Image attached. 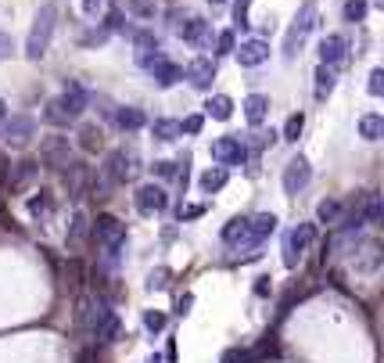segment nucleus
<instances>
[{"label":"nucleus","instance_id":"56","mask_svg":"<svg viewBox=\"0 0 384 363\" xmlns=\"http://www.w3.org/2000/svg\"><path fill=\"white\" fill-rule=\"evenodd\" d=\"M166 359H169V363H176V345H173V342H169V352H166Z\"/></svg>","mask_w":384,"mask_h":363},{"label":"nucleus","instance_id":"37","mask_svg":"<svg viewBox=\"0 0 384 363\" xmlns=\"http://www.w3.org/2000/svg\"><path fill=\"white\" fill-rule=\"evenodd\" d=\"M119 331H122V324H119V317L112 313V317L98 327V335H93V338H101V342H115V338H119Z\"/></svg>","mask_w":384,"mask_h":363},{"label":"nucleus","instance_id":"53","mask_svg":"<svg viewBox=\"0 0 384 363\" xmlns=\"http://www.w3.org/2000/svg\"><path fill=\"white\" fill-rule=\"evenodd\" d=\"M255 295H270V277H259V281H255Z\"/></svg>","mask_w":384,"mask_h":363},{"label":"nucleus","instance_id":"36","mask_svg":"<svg viewBox=\"0 0 384 363\" xmlns=\"http://www.w3.org/2000/svg\"><path fill=\"white\" fill-rule=\"evenodd\" d=\"M305 130V115L295 112V115H287V123H284V140H298Z\"/></svg>","mask_w":384,"mask_h":363},{"label":"nucleus","instance_id":"57","mask_svg":"<svg viewBox=\"0 0 384 363\" xmlns=\"http://www.w3.org/2000/svg\"><path fill=\"white\" fill-rule=\"evenodd\" d=\"M8 115V105H4V98H0V119H4Z\"/></svg>","mask_w":384,"mask_h":363},{"label":"nucleus","instance_id":"18","mask_svg":"<svg viewBox=\"0 0 384 363\" xmlns=\"http://www.w3.org/2000/svg\"><path fill=\"white\" fill-rule=\"evenodd\" d=\"M273 230H277V216H273V213H259V216H251V220H248V241H251V249H259Z\"/></svg>","mask_w":384,"mask_h":363},{"label":"nucleus","instance_id":"50","mask_svg":"<svg viewBox=\"0 0 384 363\" xmlns=\"http://www.w3.org/2000/svg\"><path fill=\"white\" fill-rule=\"evenodd\" d=\"M190 306H194V295H183V298H180V306H176V313H180V317H187V313H190Z\"/></svg>","mask_w":384,"mask_h":363},{"label":"nucleus","instance_id":"15","mask_svg":"<svg viewBox=\"0 0 384 363\" xmlns=\"http://www.w3.org/2000/svg\"><path fill=\"white\" fill-rule=\"evenodd\" d=\"M234 54H237L241 69H255V65H263L266 58H270V44L266 40H244L241 51H234Z\"/></svg>","mask_w":384,"mask_h":363},{"label":"nucleus","instance_id":"44","mask_svg":"<svg viewBox=\"0 0 384 363\" xmlns=\"http://www.w3.org/2000/svg\"><path fill=\"white\" fill-rule=\"evenodd\" d=\"M201 126H205V119H201V115H187L183 123H180L183 133H201Z\"/></svg>","mask_w":384,"mask_h":363},{"label":"nucleus","instance_id":"58","mask_svg":"<svg viewBox=\"0 0 384 363\" xmlns=\"http://www.w3.org/2000/svg\"><path fill=\"white\" fill-rule=\"evenodd\" d=\"M147 363H162V356H147Z\"/></svg>","mask_w":384,"mask_h":363},{"label":"nucleus","instance_id":"45","mask_svg":"<svg viewBox=\"0 0 384 363\" xmlns=\"http://www.w3.org/2000/svg\"><path fill=\"white\" fill-rule=\"evenodd\" d=\"M248 8H251V0H234V22L237 25H248Z\"/></svg>","mask_w":384,"mask_h":363},{"label":"nucleus","instance_id":"26","mask_svg":"<svg viewBox=\"0 0 384 363\" xmlns=\"http://www.w3.org/2000/svg\"><path fill=\"white\" fill-rule=\"evenodd\" d=\"M227 180H230L227 166H212V169H205V173H201L198 184H201V191H205V194H216V191L227 187Z\"/></svg>","mask_w":384,"mask_h":363},{"label":"nucleus","instance_id":"12","mask_svg":"<svg viewBox=\"0 0 384 363\" xmlns=\"http://www.w3.org/2000/svg\"><path fill=\"white\" fill-rule=\"evenodd\" d=\"M348 58V40L341 37V33H331V37H324L319 40V65H341Z\"/></svg>","mask_w":384,"mask_h":363},{"label":"nucleus","instance_id":"35","mask_svg":"<svg viewBox=\"0 0 384 363\" xmlns=\"http://www.w3.org/2000/svg\"><path fill=\"white\" fill-rule=\"evenodd\" d=\"M44 119H47L51 126H69V123H72V119H69V112L61 108V101H58V98H54V101H47V112H44Z\"/></svg>","mask_w":384,"mask_h":363},{"label":"nucleus","instance_id":"43","mask_svg":"<svg viewBox=\"0 0 384 363\" xmlns=\"http://www.w3.org/2000/svg\"><path fill=\"white\" fill-rule=\"evenodd\" d=\"M366 90H370L373 98H380V94H384V69H373V72H370V83H366Z\"/></svg>","mask_w":384,"mask_h":363},{"label":"nucleus","instance_id":"39","mask_svg":"<svg viewBox=\"0 0 384 363\" xmlns=\"http://www.w3.org/2000/svg\"><path fill=\"white\" fill-rule=\"evenodd\" d=\"M144 327H147V331H154V335H158V331L166 327V313H158V310H147V313H144Z\"/></svg>","mask_w":384,"mask_h":363},{"label":"nucleus","instance_id":"19","mask_svg":"<svg viewBox=\"0 0 384 363\" xmlns=\"http://www.w3.org/2000/svg\"><path fill=\"white\" fill-rule=\"evenodd\" d=\"M147 69H151V76H154V83H158V86H162V90H169V86H173V83L180 79V65H176V62H169V58H166V54H162V58H154V62H151Z\"/></svg>","mask_w":384,"mask_h":363},{"label":"nucleus","instance_id":"41","mask_svg":"<svg viewBox=\"0 0 384 363\" xmlns=\"http://www.w3.org/2000/svg\"><path fill=\"white\" fill-rule=\"evenodd\" d=\"M216 54H234V33L230 29H223V33L216 37Z\"/></svg>","mask_w":384,"mask_h":363},{"label":"nucleus","instance_id":"7","mask_svg":"<svg viewBox=\"0 0 384 363\" xmlns=\"http://www.w3.org/2000/svg\"><path fill=\"white\" fill-rule=\"evenodd\" d=\"M93 241H98L101 249H122L126 241V223H119L115 216H98V223L90 227Z\"/></svg>","mask_w":384,"mask_h":363},{"label":"nucleus","instance_id":"9","mask_svg":"<svg viewBox=\"0 0 384 363\" xmlns=\"http://www.w3.org/2000/svg\"><path fill=\"white\" fill-rule=\"evenodd\" d=\"M212 159H216L219 166H241V162L248 159V147H244L241 137H219V140L212 144Z\"/></svg>","mask_w":384,"mask_h":363},{"label":"nucleus","instance_id":"54","mask_svg":"<svg viewBox=\"0 0 384 363\" xmlns=\"http://www.w3.org/2000/svg\"><path fill=\"white\" fill-rule=\"evenodd\" d=\"M8 173H11V162L0 159V184H8Z\"/></svg>","mask_w":384,"mask_h":363},{"label":"nucleus","instance_id":"16","mask_svg":"<svg viewBox=\"0 0 384 363\" xmlns=\"http://www.w3.org/2000/svg\"><path fill=\"white\" fill-rule=\"evenodd\" d=\"M33 133H37V123H33L29 115H11V119H8V144L22 147V144L33 140Z\"/></svg>","mask_w":384,"mask_h":363},{"label":"nucleus","instance_id":"3","mask_svg":"<svg viewBox=\"0 0 384 363\" xmlns=\"http://www.w3.org/2000/svg\"><path fill=\"white\" fill-rule=\"evenodd\" d=\"M54 25H58V11H54L51 4H44V8L37 11L33 29H29V40H25V58H29V62H40V58L47 54L51 37H54Z\"/></svg>","mask_w":384,"mask_h":363},{"label":"nucleus","instance_id":"46","mask_svg":"<svg viewBox=\"0 0 384 363\" xmlns=\"http://www.w3.org/2000/svg\"><path fill=\"white\" fill-rule=\"evenodd\" d=\"M198 216H205V205H187V209H180V220H198Z\"/></svg>","mask_w":384,"mask_h":363},{"label":"nucleus","instance_id":"13","mask_svg":"<svg viewBox=\"0 0 384 363\" xmlns=\"http://www.w3.org/2000/svg\"><path fill=\"white\" fill-rule=\"evenodd\" d=\"M187 79H190V86L194 90H208L212 86V79H216V65H212V58H194V62L187 65V72H183Z\"/></svg>","mask_w":384,"mask_h":363},{"label":"nucleus","instance_id":"60","mask_svg":"<svg viewBox=\"0 0 384 363\" xmlns=\"http://www.w3.org/2000/svg\"><path fill=\"white\" fill-rule=\"evenodd\" d=\"M169 4H180V0H169Z\"/></svg>","mask_w":384,"mask_h":363},{"label":"nucleus","instance_id":"34","mask_svg":"<svg viewBox=\"0 0 384 363\" xmlns=\"http://www.w3.org/2000/svg\"><path fill=\"white\" fill-rule=\"evenodd\" d=\"M205 108H208V115H212V119H219V123H227V119L234 115V101H230L227 94H216Z\"/></svg>","mask_w":384,"mask_h":363},{"label":"nucleus","instance_id":"29","mask_svg":"<svg viewBox=\"0 0 384 363\" xmlns=\"http://www.w3.org/2000/svg\"><path fill=\"white\" fill-rule=\"evenodd\" d=\"M377 266H380V245L370 241V245H363V256L356 259V270L359 274H377Z\"/></svg>","mask_w":384,"mask_h":363},{"label":"nucleus","instance_id":"11","mask_svg":"<svg viewBox=\"0 0 384 363\" xmlns=\"http://www.w3.org/2000/svg\"><path fill=\"white\" fill-rule=\"evenodd\" d=\"M133 202H137V209H140L144 216H151V213H162V209L169 205V194L158 187V184H144V187H137Z\"/></svg>","mask_w":384,"mask_h":363},{"label":"nucleus","instance_id":"23","mask_svg":"<svg viewBox=\"0 0 384 363\" xmlns=\"http://www.w3.org/2000/svg\"><path fill=\"white\" fill-rule=\"evenodd\" d=\"M316 220L324 223V227H341L345 223V205L338 198H324L316 205Z\"/></svg>","mask_w":384,"mask_h":363},{"label":"nucleus","instance_id":"42","mask_svg":"<svg viewBox=\"0 0 384 363\" xmlns=\"http://www.w3.org/2000/svg\"><path fill=\"white\" fill-rule=\"evenodd\" d=\"M130 11L140 18H154V0H130Z\"/></svg>","mask_w":384,"mask_h":363},{"label":"nucleus","instance_id":"2","mask_svg":"<svg viewBox=\"0 0 384 363\" xmlns=\"http://www.w3.org/2000/svg\"><path fill=\"white\" fill-rule=\"evenodd\" d=\"M312 29H316V0H305V4L298 8V15H295V22H291V29H287V37H284V58L287 62H295V58L302 54Z\"/></svg>","mask_w":384,"mask_h":363},{"label":"nucleus","instance_id":"25","mask_svg":"<svg viewBox=\"0 0 384 363\" xmlns=\"http://www.w3.org/2000/svg\"><path fill=\"white\" fill-rule=\"evenodd\" d=\"M223 241H227V245H241V249H251V241H248V220H244V216L230 220L227 227H223Z\"/></svg>","mask_w":384,"mask_h":363},{"label":"nucleus","instance_id":"10","mask_svg":"<svg viewBox=\"0 0 384 363\" xmlns=\"http://www.w3.org/2000/svg\"><path fill=\"white\" fill-rule=\"evenodd\" d=\"M176 37H183L187 44H194V47H208L212 44V33H208V22L205 18H198V15H190V18H183L176 29H173Z\"/></svg>","mask_w":384,"mask_h":363},{"label":"nucleus","instance_id":"24","mask_svg":"<svg viewBox=\"0 0 384 363\" xmlns=\"http://www.w3.org/2000/svg\"><path fill=\"white\" fill-rule=\"evenodd\" d=\"M101 147H105V133H101V126H93V123L79 126V151H86V155H98Z\"/></svg>","mask_w":384,"mask_h":363},{"label":"nucleus","instance_id":"48","mask_svg":"<svg viewBox=\"0 0 384 363\" xmlns=\"http://www.w3.org/2000/svg\"><path fill=\"white\" fill-rule=\"evenodd\" d=\"M219 363H244V352H241V349H227Z\"/></svg>","mask_w":384,"mask_h":363},{"label":"nucleus","instance_id":"27","mask_svg":"<svg viewBox=\"0 0 384 363\" xmlns=\"http://www.w3.org/2000/svg\"><path fill=\"white\" fill-rule=\"evenodd\" d=\"M86 234H90V220H86V213L79 209V213H72V220H69V245L79 249L83 241H86Z\"/></svg>","mask_w":384,"mask_h":363},{"label":"nucleus","instance_id":"8","mask_svg":"<svg viewBox=\"0 0 384 363\" xmlns=\"http://www.w3.org/2000/svg\"><path fill=\"white\" fill-rule=\"evenodd\" d=\"M309 180H312V166H309L305 155H298V159H291V162L284 166V191H287V194L305 191Z\"/></svg>","mask_w":384,"mask_h":363},{"label":"nucleus","instance_id":"30","mask_svg":"<svg viewBox=\"0 0 384 363\" xmlns=\"http://www.w3.org/2000/svg\"><path fill=\"white\" fill-rule=\"evenodd\" d=\"M115 123H119V130H140L144 123H147V119H144V112L140 108H130V105H126V108H119L115 112Z\"/></svg>","mask_w":384,"mask_h":363},{"label":"nucleus","instance_id":"28","mask_svg":"<svg viewBox=\"0 0 384 363\" xmlns=\"http://www.w3.org/2000/svg\"><path fill=\"white\" fill-rule=\"evenodd\" d=\"M51 213H54V194L51 191H40V194L29 198V216L33 220H47Z\"/></svg>","mask_w":384,"mask_h":363},{"label":"nucleus","instance_id":"52","mask_svg":"<svg viewBox=\"0 0 384 363\" xmlns=\"http://www.w3.org/2000/svg\"><path fill=\"white\" fill-rule=\"evenodd\" d=\"M11 54V40L4 37V33H0V62H4V58Z\"/></svg>","mask_w":384,"mask_h":363},{"label":"nucleus","instance_id":"51","mask_svg":"<svg viewBox=\"0 0 384 363\" xmlns=\"http://www.w3.org/2000/svg\"><path fill=\"white\" fill-rule=\"evenodd\" d=\"M101 4H105V0H83V11H86V15H98Z\"/></svg>","mask_w":384,"mask_h":363},{"label":"nucleus","instance_id":"33","mask_svg":"<svg viewBox=\"0 0 384 363\" xmlns=\"http://www.w3.org/2000/svg\"><path fill=\"white\" fill-rule=\"evenodd\" d=\"M359 133H363V140H380V137H384V119L373 115V112L363 115V119H359Z\"/></svg>","mask_w":384,"mask_h":363},{"label":"nucleus","instance_id":"6","mask_svg":"<svg viewBox=\"0 0 384 363\" xmlns=\"http://www.w3.org/2000/svg\"><path fill=\"white\" fill-rule=\"evenodd\" d=\"M40 162L51 166V169H65L72 162V144L69 137H61V133H51L40 140Z\"/></svg>","mask_w":384,"mask_h":363},{"label":"nucleus","instance_id":"61","mask_svg":"<svg viewBox=\"0 0 384 363\" xmlns=\"http://www.w3.org/2000/svg\"><path fill=\"white\" fill-rule=\"evenodd\" d=\"M0 213H4V209H0Z\"/></svg>","mask_w":384,"mask_h":363},{"label":"nucleus","instance_id":"5","mask_svg":"<svg viewBox=\"0 0 384 363\" xmlns=\"http://www.w3.org/2000/svg\"><path fill=\"white\" fill-rule=\"evenodd\" d=\"M312 237H316V227H312V223H298L291 234L284 237V266H287V270H295V266L302 263V256H305L309 245H312Z\"/></svg>","mask_w":384,"mask_h":363},{"label":"nucleus","instance_id":"1","mask_svg":"<svg viewBox=\"0 0 384 363\" xmlns=\"http://www.w3.org/2000/svg\"><path fill=\"white\" fill-rule=\"evenodd\" d=\"M137 173H140L137 151H108V159H105L98 180H93V194H98V198H108L112 187L126 184V180H133Z\"/></svg>","mask_w":384,"mask_h":363},{"label":"nucleus","instance_id":"59","mask_svg":"<svg viewBox=\"0 0 384 363\" xmlns=\"http://www.w3.org/2000/svg\"><path fill=\"white\" fill-rule=\"evenodd\" d=\"M208 4H227V0H208Z\"/></svg>","mask_w":384,"mask_h":363},{"label":"nucleus","instance_id":"17","mask_svg":"<svg viewBox=\"0 0 384 363\" xmlns=\"http://www.w3.org/2000/svg\"><path fill=\"white\" fill-rule=\"evenodd\" d=\"M37 173H40L37 162H29V159H25V162H15L11 173H8V184H4V187H8V191H25V187L37 180Z\"/></svg>","mask_w":384,"mask_h":363},{"label":"nucleus","instance_id":"14","mask_svg":"<svg viewBox=\"0 0 384 363\" xmlns=\"http://www.w3.org/2000/svg\"><path fill=\"white\" fill-rule=\"evenodd\" d=\"M86 180H90V169L83 162H69L65 169H61V184H65L69 198H79L86 191Z\"/></svg>","mask_w":384,"mask_h":363},{"label":"nucleus","instance_id":"20","mask_svg":"<svg viewBox=\"0 0 384 363\" xmlns=\"http://www.w3.org/2000/svg\"><path fill=\"white\" fill-rule=\"evenodd\" d=\"M58 101H61V108L69 112V119H79V115L86 112V90H83L79 83H69L65 94H61Z\"/></svg>","mask_w":384,"mask_h":363},{"label":"nucleus","instance_id":"40","mask_svg":"<svg viewBox=\"0 0 384 363\" xmlns=\"http://www.w3.org/2000/svg\"><path fill=\"white\" fill-rule=\"evenodd\" d=\"M162 288H169V270H154L147 277V291H162Z\"/></svg>","mask_w":384,"mask_h":363},{"label":"nucleus","instance_id":"31","mask_svg":"<svg viewBox=\"0 0 384 363\" xmlns=\"http://www.w3.org/2000/svg\"><path fill=\"white\" fill-rule=\"evenodd\" d=\"M334 69L331 65H319L316 69V101H327L331 94H334Z\"/></svg>","mask_w":384,"mask_h":363},{"label":"nucleus","instance_id":"47","mask_svg":"<svg viewBox=\"0 0 384 363\" xmlns=\"http://www.w3.org/2000/svg\"><path fill=\"white\" fill-rule=\"evenodd\" d=\"M151 169H154L158 176H173V169H176V162H166V159H162V162H154Z\"/></svg>","mask_w":384,"mask_h":363},{"label":"nucleus","instance_id":"4","mask_svg":"<svg viewBox=\"0 0 384 363\" xmlns=\"http://www.w3.org/2000/svg\"><path fill=\"white\" fill-rule=\"evenodd\" d=\"M112 317V310H108V302L105 298H98V295H83L79 298V306H76V324H79V331L83 335H98V327L105 324Z\"/></svg>","mask_w":384,"mask_h":363},{"label":"nucleus","instance_id":"22","mask_svg":"<svg viewBox=\"0 0 384 363\" xmlns=\"http://www.w3.org/2000/svg\"><path fill=\"white\" fill-rule=\"evenodd\" d=\"M266 115H270V98L266 94H248L244 98V119L251 126H263Z\"/></svg>","mask_w":384,"mask_h":363},{"label":"nucleus","instance_id":"55","mask_svg":"<svg viewBox=\"0 0 384 363\" xmlns=\"http://www.w3.org/2000/svg\"><path fill=\"white\" fill-rule=\"evenodd\" d=\"M76 363H93V352H90V349H83V352H79V359H76Z\"/></svg>","mask_w":384,"mask_h":363},{"label":"nucleus","instance_id":"38","mask_svg":"<svg viewBox=\"0 0 384 363\" xmlns=\"http://www.w3.org/2000/svg\"><path fill=\"white\" fill-rule=\"evenodd\" d=\"M366 11H370L366 0H348L341 15H345V22H363V18H366Z\"/></svg>","mask_w":384,"mask_h":363},{"label":"nucleus","instance_id":"32","mask_svg":"<svg viewBox=\"0 0 384 363\" xmlns=\"http://www.w3.org/2000/svg\"><path fill=\"white\" fill-rule=\"evenodd\" d=\"M151 133H154V140H176L183 130H180V123H176V119H154V123H151Z\"/></svg>","mask_w":384,"mask_h":363},{"label":"nucleus","instance_id":"21","mask_svg":"<svg viewBox=\"0 0 384 363\" xmlns=\"http://www.w3.org/2000/svg\"><path fill=\"white\" fill-rule=\"evenodd\" d=\"M133 47H137V62L147 69L154 58H162V47H158V37L154 33H137L133 37Z\"/></svg>","mask_w":384,"mask_h":363},{"label":"nucleus","instance_id":"49","mask_svg":"<svg viewBox=\"0 0 384 363\" xmlns=\"http://www.w3.org/2000/svg\"><path fill=\"white\" fill-rule=\"evenodd\" d=\"M108 29H112V33H122V29H126V25H122V15H119V11H112V15H108Z\"/></svg>","mask_w":384,"mask_h":363}]
</instances>
